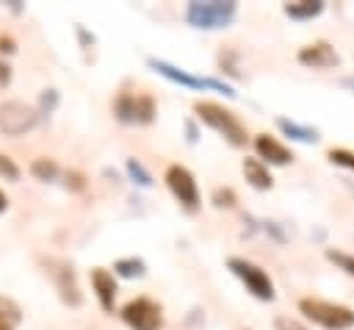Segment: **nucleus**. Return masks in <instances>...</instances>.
<instances>
[{"label": "nucleus", "mask_w": 354, "mask_h": 330, "mask_svg": "<svg viewBox=\"0 0 354 330\" xmlns=\"http://www.w3.org/2000/svg\"><path fill=\"white\" fill-rule=\"evenodd\" d=\"M194 114H196L205 125H210L216 133H221L232 147H243V144L249 141L243 122H241L230 108H224V105H218V103H213V100H196V103H194Z\"/></svg>", "instance_id": "1"}, {"label": "nucleus", "mask_w": 354, "mask_h": 330, "mask_svg": "<svg viewBox=\"0 0 354 330\" xmlns=\"http://www.w3.org/2000/svg\"><path fill=\"white\" fill-rule=\"evenodd\" d=\"M299 311L310 322L321 324L324 330H348V327H354V311L351 308L329 302V299H321V297H301L299 299Z\"/></svg>", "instance_id": "2"}, {"label": "nucleus", "mask_w": 354, "mask_h": 330, "mask_svg": "<svg viewBox=\"0 0 354 330\" xmlns=\"http://www.w3.org/2000/svg\"><path fill=\"white\" fill-rule=\"evenodd\" d=\"M235 11H238V6L232 0H191L185 8V19L194 28L213 31V28L230 25Z\"/></svg>", "instance_id": "3"}, {"label": "nucleus", "mask_w": 354, "mask_h": 330, "mask_svg": "<svg viewBox=\"0 0 354 330\" xmlns=\"http://www.w3.org/2000/svg\"><path fill=\"white\" fill-rule=\"evenodd\" d=\"M113 114L124 125H149L155 119V100L149 94L122 92L113 100Z\"/></svg>", "instance_id": "4"}, {"label": "nucleus", "mask_w": 354, "mask_h": 330, "mask_svg": "<svg viewBox=\"0 0 354 330\" xmlns=\"http://www.w3.org/2000/svg\"><path fill=\"white\" fill-rule=\"evenodd\" d=\"M227 266L232 269V275H235L257 299H263V302H271V299H274V283H271V277H268L266 269H260L257 263H252V261H246V258H230Z\"/></svg>", "instance_id": "5"}, {"label": "nucleus", "mask_w": 354, "mask_h": 330, "mask_svg": "<svg viewBox=\"0 0 354 330\" xmlns=\"http://www.w3.org/2000/svg\"><path fill=\"white\" fill-rule=\"evenodd\" d=\"M39 108L22 100H6L0 103V130L6 136H22L39 122Z\"/></svg>", "instance_id": "6"}, {"label": "nucleus", "mask_w": 354, "mask_h": 330, "mask_svg": "<svg viewBox=\"0 0 354 330\" xmlns=\"http://www.w3.org/2000/svg\"><path fill=\"white\" fill-rule=\"evenodd\" d=\"M149 67H152L155 72H160L163 78H169L171 83H180V86H185V89H218V92H224L227 97H235V89H232L230 83L216 80V78L191 75V72H185V69H180V67H174V64H169V61H163V58H149Z\"/></svg>", "instance_id": "7"}, {"label": "nucleus", "mask_w": 354, "mask_h": 330, "mask_svg": "<svg viewBox=\"0 0 354 330\" xmlns=\"http://www.w3.org/2000/svg\"><path fill=\"white\" fill-rule=\"evenodd\" d=\"M122 319L130 330H160L163 327V311L149 297H136L122 308Z\"/></svg>", "instance_id": "8"}, {"label": "nucleus", "mask_w": 354, "mask_h": 330, "mask_svg": "<svg viewBox=\"0 0 354 330\" xmlns=\"http://www.w3.org/2000/svg\"><path fill=\"white\" fill-rule=\"evenodd\" d=\"M169 191L174 194V200L185 208V211H196L199 208V189H196V180L191 175V169H185L183 164H171L163 175Z\"/></svg>", "instance_id": "9"}, {"label": "nucleus", "mask_w": 354, "mask_h": 330, "mask_svg": "<svg viewBox=\"0 0 354 330\" xmlns=\"http://www.w3.org/2000/svg\"><path fill=\"white\" fill-rule=\"evenodd\" d=\"M254 150H257V158H260L263 164L285 166V164H290V161H293V153H290L282 141H277L274 136H268V133L254 136Z\"/></svg>", "instance_id": "10"}, {"label": "nucleus", "mask_w": 354, "mask_h": 330, "mask_svg": "<svg viewBox=\"0 0 354 330\" xmlns=\"http://www.w3.org/2000/svg\"><path fill=\"white\" fill-rule=\"evenodd\" d=\"M55 269H50L53 280H55V288L61 294V299L66 305H80V291H77V283H75V269L66 263V261H50Z\"/></svg>", "instance_id": "11"}, {"label": "nucleus", "mask_w": 354, "mask_h": 330, "mask_svg": "<svg viewBox=\"0 0 354 330\" xmlns=\"http://www.w3.org/2000/svg\"><path fill=\"white\" fill-rule=\"evenodd\" d=\"M340 58H337V53H335V47L329 42H313V44L299 50V64L313 67V69H329Z\"/></svg>", "instance_id": "12"}, {"label": "nucleus", "mask_w": 354, "mask_h": 330, "mask_svg": "<svg viewBox=\"0 0 354 330\" xmlns=\"http://www.w3.org/2000/svg\"><path fill=\"white\" fill-rule=\"evenodd\" d=\"M91 286H94V294L100 299V308L111 313L113 311V299H116V277H113V272H108L102 266L91 269Z\"/></svg>", "instance_id": "13"}, {"label": "nucleus", "mask_w": 354, "mask_h": 330, "mask_svg": "<svg viewBox=\"0 0 354 330\" xmlns=\"http://www.w3.org/2000/svg\"><path fill=\"white\" fill-rule=\"evenodd\" d=\"M243 177L249 180L252 189H260V191H266V189L274 186L271 172H268V166L260 158H243Z\"/></svg>", "instance_id": "14"}, {"label": "nucleus", "mask_w": 354, "mask_h": 330, "mask_svg": "<svg viewBox=\"0 0 354 330\" xmlns=\"http://www.w3.org/2000/svg\"><path fill=\"white\" fill-rule=\"evenodd\" d=\"M277 125H279V130H282L285 136H290V139H296V141H307V144L318 141V133H315L313 128L299 125V122H293V119H288V116H279Z\"/></svg>", "instance_id": "15"}, {"label": "nucleus", "mask_w": 354, "mask_h": 330, "mask_svg": "<svg viewBox=\"0 0 354 330\" xmlns=\"http://www.w3.org/2000/svg\"><path fill=\"white\" fill-rule=\"evenodd\" d=\"M324 11V0H299V3H288L285 14L290 19H313Z\"/></svg>", "instance_id": "16"}, {"label": "nucleus", "mask_w": 354, "mask_h": 330, "mask_svg": "<svg viewBox=\"0 0 354 330\" xmlns=\"http://www.w3.org/2000/svg\"><path fill=\"white\" fill-rule=\"evenodd\" d=\"M19 319H22L19 305L14 299H8V297L0 294V330H17Z\"/></svg>", "instance_id": "17"}, {"label": "nucleus", "mask_w": 354, "mask_h": 330, "mask_svg": "<svg viewBox=\"0 0 354 330\" xmlns=\"http://www.w3.org/2000/svg\"><path fill=\"white\" fill-rule=\"evenodd\" d=\"M30 175H33L36 180H44V183H53V180H58V175H61V169H58V164H55L53 158H36V161L30 164Z\"/></svg>", "instance_id": "18"}, {"label": "nucleus", "mask_w": 354, "mask_h": 330, "mask_svg": "<svg viewBox=\"0 0 354 330\" xmlns=\"http://www.w3.org/2000/svg\"><path fill=\"white\" fill-rule=\"evenodd\" d=\"M113 272L122 275V277H144L147 266H144L141 258H119V261L113 263Z\"/></svg>", "instance_id": "19"}, {"label": "nucleus", "mask_w": 354, "mask_h": 330, "mask_svg": "<svg viewBox=\"0 0 354 330\" xmlns=\"http://www.w3.org/2000/svg\"><path fill=\"white\" fill-rule=\"evenodd\" d=\"M124 166H127V175H130L138 186H152V175L144 169V164H141L138 158H127V164H124Z\"/></svg>", "instance_id": "20"}, {"label": "nucleus", "mask_w": 354, "mask_h": 330, "mask_svg": "<svg viewBox=\"0 0 354 330\" xmlns=\"http://www.w3.org/2000/svg\"><path fill=\"white\" fill-rule=\"evenodd\" d=\"M326 258H329L337 269H343L346 275L354 277V255H348V252H343V250H326Z\"/></svg>", "instance_id": "21"}, {"label": "nucleus", "mask_w": 354, "mask_h": 330, "mask_svg": "<svg viewBox=\"0 0 354 330\" xmlns=\"http://www.w3.org/2000/svg\"><path fill=\"white\" fill-rule=\"evenodd\" d=\"M326 158H329L332 164H337V166L354 169V153H351V150H346V147H332V150L326 153Z\"/></svg>", "instance_id": "22"}, {"label": "nucleus", "mask_w": 354, "mask_h": 330, "mask_svg": "<svg viewBox=\"0 0 354 330\" xmlns=\"http://www.w3.org/2000/svg\"><path fill=\"white\" fill-rule=\"evenodd\" d=\"M213 205H218V208H232V205H235V191L227 189V186H218V189L213 191Z\"/></svg>", "instance_id": "23"}, {"label": "nucleus", "mask_w": 354, "mask_h": 330, "mask_svg": "<svg viewBox=\"0 0 354 330\" xmlns=\"http://www.w3.org/2000/svg\"><path fill=\"white\" fill-rule=\"evenodd\" d=\"M0 177H6V180H19V166H17L6 153H0Z\"/></svg>", "instance_id": "24"}, {"label": "nucleus", "mask_w": 354, "mask_h": 330, "mask_svg": "<svg viewBox=\"0 0 354 330\" xmlns=\"http://www.w3.org/2000/svg\"><path fill=\"white\" fill-rule=\"evenodd\" d=\"M39 105H41V111H44V114H50V111L58 105V92H55V89H47V92L41 94Z\"/></svg>", "instance_id": "25"}, {"label": "nucleus", "mask_w": 354, "mask_h": 330, "mask_svg": "<svg viewBox=\"0 0 354 330\" xmlns=\"http://www.w3.org/2000/svg\"><path fill=\"white\" fill-rule=\"evenodd\" d=\"M274 327H277V330H307L301 322H296V319H290V316H277Z\"/></svg>", "instance_id": "26"}, {"label": "nucleus", "mask_w": 354, "mask_h": 330, "mask_svg": "<svg viewBox=\"0 0 354 330\" xmlns=\"http://www.w3.org/2000/svg\"><path fill=\"white\" fill-rule=\"evenodd\" d=\"M64 177H66V189H75V191H80V189L86 186V180H83V175H80V172H66Z\"/></svg>", "instance_id": "27"}, {"label": "nucleus", "mask_w": 354, "mask_h": 330, "mask_svg": "<svg viewBox=\"0 0 354 330\" xmlns=\"http://www.w3.org/2000/svg\"><path fill=\"white\" fill-rule=\"evenodd\" d=\"M14 50H17V42L8 33H0V53H14Z\"/></svg>", "instance_id": "28"}, {"label": "nucleus", "mask_w": 354, "mask_h": 330, "mask_svg": "<svg viewBox=\"0 0 354 330\" xmlns=\"http://www.w3.org/2000/svg\"><path fill=\"white\" fill-rule=\"evenodd\" d=\"M11 83V67L0 58V86H8Z\"/></svg>", "instance_id": "29"}, {"label": "nucleus", "mask_w": 354, "mask_h": 330, "mask_svg": "<svg viewBox=\"0 0 354 330\" xmlns=\"http://www.w3.org/2000/svg\"><path fill=\"white\" fill-rule=\"evenodd\" d=\"M6 208H8V197H6V194H3V191H0V214H3V211H6Z\"/></svg>", "instance_id": "30"}, {"label": "nucleus", "mask_w": 354, "mask_h": 330, "mask_svg": "<svg viewBox=\"0 0 354 330\" xmlns=\"http://www.w3.org/2000/svg\"><path fill=\"white\" fill-rule=\"evenodd\" d=\"M343 83H346V86H348V89H354V78H346V80H343Z\"/></svg>", "instance_id": "31"}]
</instances>
